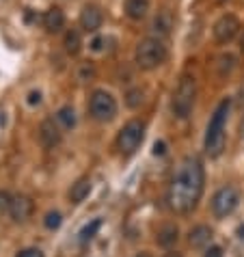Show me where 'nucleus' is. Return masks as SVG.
<instances>
[{
	"mask_svg": "<svg viewBox=\"0 0 244 257\" xmlns=\"http://www.w3.org/2000/svg\"><path fill=\"white\" fill-rule=\"evenodd\" d=\"M195 99H197V80L195 76L184 74L177 82V89L171 99V110L177 119H188L192 108H195Z\"/></svg>",
	"mask_w": 244,
	"mask_h": 257,
	"instance_id": "nucleus-4",
	"label": "nucleus"
},
{
	"mask_svg": "<svg viewBox=\"0 0 244 257\" xmlns=\"http://www.w3.org/2000/svg\"><path fill=\"white\" fill-rule=\"evenodd\" d=\"M104 41H106L104 37H95V39H93V41H91V50H95V52H99V50H102V48H104V46H102V44H104Z\"/></svg>",
	"mask_w": 244,
	"mask_h": 257,
	"instance_id": "nucleus-27",
	"label": "nucleus"
},
{
	"mask_svg": "<svg viewBox=\"0 0 244 257\" xmlns=\"http://www.w3.org/2000/svg\"><path fill=\"white\" fill-rule=\"evenodd\" d=\"M240 134H242V139H244V119H242V125H240Z\"/></svg>",
	"mask_w": 244,
	"mask_h": 257,
	"instance_id": "nucleus-32",
	"label": "nucleus"
},
{
	"mask_svg": "<svg viewBox=\"0 0 244 257\" xmlns=\"http://www.w3.org/2000/svg\"><path fill=\"white\" fill-rule=\"evenodd\" d=\"M89 112L99 123H108V121L117 117V99L112 97V93H108L104 89L93 91L89 97Z\"/></svg>",
	"mask_w": 244,
	"mask_h": 257,
	"instance_id": "nucleus-5",
	"label": "nucleus"
},
{
	"mask_svg": "<svg viewBox=\"0 0 244 257\" xmlns=\"http://www.w3.org/2000/svg\"><path fill=\"white\" fill-rule=\"evenodd\" d=\"M240 205V192L235 186H222L212 197V214L216 218H227Z\"/></svg>",
	"mask_w": 244,
	"mask_h": 257,
	"instance_id": "nucleus-7",
	"label": "nucleus"
},
{
	"mask_svg": "<svg viewBox=\"0 0 244 257\" xmlns=\"http://www.w3.org/2000/svg\"><path fill=\"white\" fill-rule=\"evenodd\" d=\"M35 210V205L31 201V197L26 195H16L11 197V203H9V216L13 218V223H26L31 218V214Z\"/></svg>",
	"mask_w": 244,
	"mask_h": 257,
	"instance_id": "nucleus-9",
	"label": "nucleus"
},
{
	"mask_svg": "<svg viewBox=\"0 0 244 257\" xmlns=\"http://www.w3.org/2000/svg\"><path fill=\"white\" fill-rule=\"evenodd\" d=\"M126 104L130 106V108H139L143 104V91L141 89H130L126 93Z\"/></svg>",
	"mask_w": 244,
	"mask_h": 257,
	"instance_id": "nucleus-22",
	"label": "nucleus"
},
{
	"mask_svg": "<svg viewBox=\"0 0 244 257\" xmlns=\"http://www.w3.org/2000/svg\"><path fill=\"white\" fill-rule=\"evenodd\" d=\"M220 3H225V0H220Z\"/></svg>",
	"mask_w": 244,
	"mask_h": 257,
	"instance_id": "nucleus-34",
	"label": "nucleus"
},
{
	"mask_svg": "<svg viewBox=\"0 0 244 257\" xmlns=\"http://www.w3.org/2000/svg\"><path fill=\"white\" fill-rule=\"evenodd\" d=\"M214 39L218 41V44H229V41H233L235 37H238L240 33V22L235 16H220L216 20V24H214Z\"/></svg>",
	"mask_w": 244,
	"mask_h": 257,
	"instance_id": "nucleus-8",
	"label": "nucleus"
},
{
	"mask_svg": "<svg viewBox=\"0 0 244 257\" xmlns=\"http://www.w3.org/2000/svg\"><path fill=\"white\" fill-rule=\"evenodd\" d=\"M89 192H91V180L89 177H80V180H76L74 184H71L69 201L71 203H80V201H84V199L89 197Z\"/></svg>",
	"mask_w": 244,
	"mask_h": 257,
	"instance_id": "nucleus-16",
	"label": "nucleus"
},
{
	"mask_svg": "<svg viewBox=\"0 0 244 257\" xmlns=\"http://www.w3.org/2000/svg\"><path fill=\"white\" fill-rule=\"evenodd\" d=\"M177 225H164L160 231H158V244L164 246V248H169V246H173L175 242H177Z\"/></svg>",
	"mask_w": 244,
	"mask_h": 257,
	"instance_id": "nucleus-18",
	"label": "nucleus"
},
{
	"mask_svg": "<svg viewBox=\"0 0 244 257\" xmlns=\"http://www.w3.org/2000/svg\"><path fill=\"white\" fill-rule=\"evenodd\" d=\"M212 242V229L207 225H197L192 227L188 233V244L192 248H205Z\"/></svg>",
	"mask_w": 244,
	"mask_h": 257,
	"instance_id": "nucleus-13",
	"label": "nucleus"
},
{
	"mask_svg": "<svg viewBox=\"0 0 244 257\" xmlns=\"http://www.w3.org/2000/svg\"><path fill=\"white\" fill-rule=\"evenodd\" d=\"M63 46H65V52L76 56L78 52H80L82 48V39H80V33L76 31V28H69V31L65 33V39H63Z\"/></svg>",
	"mask_w": 244,
	"mask_h": 257,
	"instance_id": "nucleus-17",
	"label": "nucleus"
},
{
	"mask_svg": "<svg viewBox=\"0 0 244 257\" xmlns=\"http://www.w3.org/2000/svg\"><path fill=\"white\" fill-rule=\"evenodd\" d=\"M240 48H242V52H244V35L240 37Z\"/></svg>",
	"mask_w": 244,
	"mask_h": 257,
	"instance_id": "nucleus-31",
	"label": "nucleus"
},
{
	"mask_svg": "<svg viewBox=\"0 0 244 257\" xmlns=\"http://www.w3.org/2000/svg\"><path fill=\"white\" fill-rule=\"evenodd\" d=\"M16 257H46V255L41 253L39 248H22V251H20Z\"/></svg>",
	"mask_w": 244,
	"mask_h": 257,
	"instance_id": "nucleus-25",
	"label": "nucleus"
},
{
	"mask_svg": "<svg viewBox=\"0 0 244 257\" xmlns=\"http://www.w3.org/2000/svg\"><path fill=\"white\" fill-rule=\"evenodd\" d=\"M164 257H182V255H179V253H173V251H171V253H167V255H164Z\"/></svg>",
	"mask_w": 244,
	"mask_h": 257,
	"instance_id": "nucleus-30",
	"label": "nucleus"
},
{
	"mask_svg": "<svg viewBox=\"0 0 244 257\" xmlns=\"http://www.w3.org/2000/svg\"><path fill=\"white\" fill-rule=\"evenodd\" d=\"M205 257H222V251L218 246H210L207 248V253H205Z\"/></svg>",
	"mask_w": 244,
	"mask_h": 257,
	"instance_id": "nucleus-28",
	"label": "nucleus"
},
{
	"mask_svg": "<svg viewBox=\"0 0 244 257\" xmlns=\"http://www.w3.org/2000/svg\"><path fill=\"white\" fill-rule=\"evenodd\" d=\"M61 223H63L61 212H48V214H46V218H44V225L48 227V229H59Z\"/></svg>",
	"mask_w": 244,
	"mask_h": 257,
	"instance_id": "nucleus-23",
	"label": "nucleus"
},
{
	"mask_svg": "<svg viewBox=\"0 0 244 257\" xmlns=\"http://www.w3.org/2000/svg\"><path fill=\"white\" fill-rule=\"evenodd\" d=\"M44 28L50 35L61 33L63 28H65V13H63L59 7H50L44 13Z\"/></svg>",
	"mask_w": 244,
	"mask_h": 257,
	"instance_id": "nucleus-12",
	"label": "nucleus"
},
{
	"mask_svg": "<svg viewBox=\"0 0 244 257\" xmlns=\"http://www.w3.org/2000/svg\"><path fill=\"white\" fill-rule=\"evenodd\" d=\"M61 139H63V132L59 127V121H54V119H44L41 121V125H39L41 145H44L46 149H52V147L59 145Z\"/></svg>",
	"mask_w": 244,
	"mask_h": 257,
	"instance_id": "nucleus-10",
	"label": "nucleus"
},
{
	"mask_svg": "<svg viewBox=\"0 0 244 257\" xmlns=\"http://www.w3.org/2000/svg\"><path fill=\"white\" fill-rule=\"evenodd\" d=\"M229 108H231V102H229V99H222V102L216 106V110H214L210 123H207L203 147H205V154L210 156V158H218L222 154V149H225V125H227Z\"/></svg>",
	"mask_w": 244,
	"mask_h": 257,
	"instance_id": "nucleus-2",
	"label": "nucleus"
},
{
	"mask_svg": "<svg viewBox=\"0 0 244 257\" xmlns=\"http://www.w3.org/2000/svg\"><path fill=\"white\" fill-rule=\"evenodd\" d=\"M136 257H152V255H149V253H139Z\"/></svg>",
	"mask_w": 244,
	"mask_h": 257,
	"instance_id": "nucleus-33",
	"label": "nucleus"
},
{
	"mask_svg": "<svg viewBox=\"0 0 244 257\" xmlns=\"http://www.w3.org/2000/svg\"><path fill=\"white\" fill-rule=\"evenodd\" d=\"M233 67H235V56L233 54L227 52V54H220L216 59V74L220 78H227L233 71Z\"/></svg>",
	"mask_w": 244,
	"mask_h": 257,
	"instance_id": "nucleus-19",
	"label": "nucleus"
},
{
	"mask_svg": "<svg viewBox=\"0 0 244 257\" xmlns=\"http://www.w3.org/2000/svg\"><path fill=\"white\" fill-rule=\"evenodd\" d=\"M9 203H11V195L7 190H0V214L9 212Z\"/></svg>",
	"mask_w": 244,
	"mask_h": 257,
	"instance_id": "nucleus-24",
	"label": "nucleus"
},
{
	"mask_svg": "<svg viewBox=\"0 0 244 257\" xmlns=\"http://www.w3.org/2000/svg\"><path fill=\"white\" fill-rule=\"evenodd\" d=\"M173 24H175L173 13H171L169 9H162V11H158L152 28H154V33H158V37H167V35L171 33V28H173Z\"/></svg>",
	"mask_w": 244,
	"mask_h": 257,
	"instance_id": "nucleus-15",
	"label": "nucleus"
},
{
	"mask_svg": "<svg viewBox=\"0 0 244 257\" xmlns=\"http://www.w3.org/2000/svg\"><path fill=\"white\" fill-rule=\"evenodd\" d=\"M124 9H126V16L130 20L141 22V20H145L147 13H149V0H126Z\"/></svg>",
	"mask_w": 244,
	"mask_h": 257,
	"instance_id": "nucleus-14",
	"label": "nucleus"
},
{
	"mask_svg": "<svg viewBox=\"0 0 244 257\" xmlns=\"http://www.w3.org/2000/svg\"><path fill=\"white\" fill-rule=\"evenodd\" d=\"M205 186V169L199 156H186L171 177L167 203L175 214H188L197 208Z\"/></svg>",
	"mask_w": 244,
	"mask_h": 257,
	"instance_id": "nucleus-1",
	"label": "nucleus"
},
{
	"mask_svg": "<svg viewBox=\"0 0 244 257\" xmlns=\"http://www.w3.org/2000/svg\"><path fill=\"white\" fill-rule=\"evenodd\" d=\"M28 104H31V106H35V104H41V93H39V91H31V93H28Z\"/></svg>",
	"mask_w": 244,
	"mask_h": 257,
	"instance_id": "nucleus-26",
	"label": "nucleus"
},
{
	"mask_svg": "<svg viewBox=\"0 0 244 257\" xmlns=\"http://www.w3.org/2000/svg\"><path fill=\"white\" fill-rule=\"evenodd\" d=\"M169 56V50L164 46V41L160 37H145L139 41L134 52V61L136 65L145 71H152L156 67H160Z\"/></svg>",
	"mask_w": 244,
	"mask_h": 257,
	"instance_id": "nucleus-3",
	"label": "nucleus"
},
{
	"mask_svg": "<svg viewBox=\"0 0 244 257\" xmlns=\"http://www.w3.org/2000/svg\"><path fill=\"white\" fill-rule=\"evenodd\" d=\"M164 147H167V145H164L162 141L156 143V145H154V154H156V156H162V154H164Z\"/></svg>",
	"mask_w": 244,
	"mask_h": 257,
	"instance_id": "nucleus-29",
	"label": "nucleus"
},
{
	"mask_svg": "<svg viewBox=\"0 0 244 257\" xmlns=\"http://www.w3.org/2000/svg\"><path fill=\"white\" fill-rule=\"evenodd\" d=\"M56 121L63 125V127H74L76 125V112H74V108L71 106H63V108L56 112Z\"/></svg>",
	"mask_w": 244,
	"mask_h": 257,
	"instance_id": "nucleus-20",
	"label": "nucleus"
},
{
	"mask_svg": "<svg viewBox=\"0 0 244 257\" xmlns=\"http://www.w3.org/2000/svg\"><path fill=\"white\" fill-rule=\"evenodd\" d=\"M145 137V123L141 119H132L117 134V149L121 156H132Z\"/></svg>",
	"mask_w": 244,
	"mask_h": 257,
	"instance_id": "nucleus-6",
	"label": "nucleus"
},
{
	"mask_svg": "<svg viewBox=\"0 0 244 257\" xmlns=\"http://www.w3.org/2000/svg\"><path fill=\"white\" fill-rule=\"evenodd\" d=\"M104 22V13L97 5H84L80 11V26L87 33H95Z\"/></svg>",
	"mask_w": 244,
	"mask_h": 257,
	"instance_id": "nucleus-11",
	"label": "nucleus"
},
{
	"mask_svg": "<svg viewBox=\"0 0 244 257\" xmlns=\"http://www.w3.org/2000/svg\"><path fill=\"white\" fill-rule=\"evenodd\" d=\"M99 227H102V220H99V218L91 220L89 225H84L82 229H80V233H78V235H80V242H89V240H93V238H95V233L99 231Z\"/></svg>",
	"mask_w": 244,
	"mask_h": 257,
	"instance_id": "nucleus-21",
	"label": "nucleus"
}]
</instances>
